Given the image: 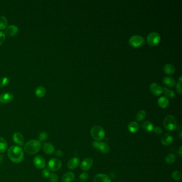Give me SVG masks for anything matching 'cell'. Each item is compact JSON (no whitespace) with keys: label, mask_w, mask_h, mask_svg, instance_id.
Returning <instances> with one entry per match:
<instances>
[{"label":"cell","mask_w":182,"mask_h":182,"mask_svg":"<svg viewBox=\"0 0 182 182\" xmlns=\"http://www.w3.org/2000/svg\"><path fill=\"white\" fill-rule=\"evenodd\" d=\"M12 140L18 146L24 145V137L23 135L19 132L14 133L12 135Z\"/></svg>","instance_id":"cell-13"},{"label":"cell","mask_w":182,"mask_h":182,"mask_svg":"<svg viewBox=\"0 0 182 182\" xmlns=\"http://www.w3.org/2000/svg\"><path fill=\"white\" fill-rule=\"evenodd\" d=\"M89 175L86 173H83L79 176V180L81 182H86L88 180Z\"/></svg>","instance_id":"cell-35"},{"label":"cell","mask_w":182,"mask_h":182,"mask_svg":"<svg viewBox=\"0 0 182 182\" xmlns=\"http://www.w3.org/2000/svg\"><path fill=\"white\" fill-rule=\"evenodd\" d=\"M163 89V93L165 96L166 98H173L175 97V93L174 91L168 89L166 88H164Z\"/></svg>","instance_id":"cell-27"},{"label":"cell","mask_w":182,"mask_h":182,"mask_svg":"<svg viewBox=\"0 0 182 182\" xmlns=\"http://www.w3.org/2000/svg\"><path fill=\"white\" fill-rule=\"evenodd\" d=\"M164 126L167 130H174L177 127V122L175 117L172 115L166 116L164 120Z\"/></svg>","instance_id":"cell-4"},{"label":"cell","mask_w":182,"mask_h":182,"mask_svg":"<svg viewBox=\"0 0 182 182\" xmlns=\"http://www.w3.org/2000/svg\"><path fill=\"white\" fill-rule=\"evenodd\" d=\"M146 116V113L144 110H140L138 112L136 115V119L138 121H141L145 119Z\"/></svg>","instance_id":"cell-29"},{"label":"cell","mask_w":182,"mask_h":182,"mask_svg":"<svg viewBox=\"0 0 182 182\" xmlns=\"http://www.w3.org/2000/svg\"><path fill=\"white\" fill-rule=\"evenodd\" d=\"M178 154L179 155L180 157H182V146H180L179 149L178 150Z\"/></svg>","instance_id":"cell-41"},{"label":"cell","mask_w":182,"mask_h":182,"mask_svg":"<svg viewBox=\"0 0 182 182\" xmlns=\"http://www.w3.org/2000/svg\"><path fill=\"white\" fill-rule=\"evenodd\" d=\"M50 171L49 169H44L42 171V175L43 176L46 178H49V176L50 175Z\"/></svg>","instance_id":"cell-36"},{"label":"cell","mask_w":182,"mask_h":182,"mask_svg":"<svg viewBox=\"0 0 182 182\" xmlns=\"http://www.w3.org/2000/svg\"><path fill=\"white\" fill-rule=\"evenodd\" d=\"M55 154H56V156H58V157H61L63 155V152L61 150H57L55 152Z\"/></svg>","instance_id":"cell-40"},{"label":"cell","mask_w":182,"mask_h":182,"mask_svg":"<svg viewBox=\"0 0 182 182\" xmlns=\"http://www.w3.org/2000/svg\"><path fill=\"white\" fill-rule=\"evenodd\" d=\"M48 137V136L47 133H46L45 131H42L39 134L38 139L40 142H45V140H47Z\"/></svg>","instance_id":"cell-33"},{"label":"cell","mask_w":182,"mask_h":182,"mask_svg":"<svg viewBox=\"0 0 182 182\" xmlns=\"http://www.w3.org/2000/svg\"><path fill=\"white\" fill-rule=\"evenodd\" d=\"M7 154L10 160L15 164H19L23 160L24 154L21 146L12 145L8 149Z\"/></svg>","instance_id":"cell-1"},{"label":"cell","mask_w":182,"mask_h":182,"mask_svg":"<svg viewBox=\"0 0 182 182\" xmlns=\"http://www.w3.org/2000/svg\"><path fill=\"white\" fill-rule=\"evenodd\" d=\"M18 32V28L16 25H14L8 26L5 30V34L8 36H15Z\"/></svg>","instance_id":"cell-16"},{"label":"cell","mask_w":182,"mask_h":182,"mask_svg":"<svg viewBox=\"0 0 182 182\" xmlns=\"http://www.w3.org/2000/svg\"><path fill=\"white\" fill-rule=\"evenodd\" d=\"M14 96L10 93H5L0 95V103H9L14 99Z\"/></svg>","instance_id":"cell-11"},{"label":"cell","mask_w":182,"mask_h":182,"mask_svg":"<svg viewBox=\"0 0 182 182\" xmlns=\"http://www.w3.org/2000/svg\"><path fill=\"white\" fill-rule=\"evenodd\" d=\"M140 126L137 122L133 121L129 123L128 126V130L132 133H135L139 130Z\"/></svg>","instance_id":"cell-20"},{"label":"cell","mask_w":182,"mask_h":182,"mask_svg":"<svg viewBox=\"0 0 182 182\" xmlns=\"http://www.w3.org/2000/svg\"><path fill=\"white\" fill-rule=\"evenodd\" d=\"M153 131L154 133H156L157 135H160L162 133V129L159 127H156V128H154Z\"/></svg>","instance_id":"cell-38"},{"label":"cell","mask_w":182,"mask_h":182,"mask_svg":"<svg viewBox=\"0 0 182 182\" xmlns=\"http://www.w3.org/2000/svg\"><path fill=\"white\" fill-rule=\"evenodd\" d=\"M49 181L50 182H57L58 180V177L57 175L55 173H50L49 176Z\"/></svg>","instance_id":"cell-34"},{"label":"cell","mask_w":182,"mask_h":182,"mask_svg":"<svg viewBox=\"0 0 182 182\" xmlns=\"http://www.w3.org/2000/svg\"><path fill=\"white\" fill-rule=\"evenodd\" d=\"M9 79L7 77H4L0 79V88L7 86L9 83Z\"/></svg>","instance_id":"cell-31"},{"label":"cell","mask_w":182,"mask_h":182,"mask_svg":"<svg viewBox=\"0 0 182 182\" xmlns=\"http://www.w3.org/2000/svg\"><path fill=\"white\" fill-rule=\"evenodd\" d=\"M80 160L77 157H74L70 160L67 164L68 168L71 170H73L77 168L79 165Z\"/></svg>","instance_id":"cell-17"},{"label":"cell","mask_w":182,"mask_h":182,"mask_svg":"<svg viewBox=\"0 0 182 182\" xmlns=\"http://www.w3.org/2000/svg\"><path fill=\"white\" fill-rule=\"evenodd\" d=\"M5 39V35L4 32L0 31V46L2 44Z\"/></svg>","instance_id":"cell-37"},{"label":"cell","mask_w":182,"mask_h":182,"mask_svg":"<svg viewBox=\"0 0 182 182\" xmlns=\"http://www.w3.org/2000/svg\"><path fill=\"white\" fill-rule=\"evenodd\" d=\"M91 137L96 141L99 142L102 140L105 137V133L104 129L98 125H96L92 127L90 130Z\"/></svg>","instance_id":"cell-3"},{"label":"cell","mask_w":182,"mask_h":182,"mask_svg":"<svg viewBox=\"0 0 182 182\" xmlns=\"http://www.w3.org/2000/svg\"><path fill=\"white\" fill-rule=\"evenodd\" d=\"M93 160L90 158H87L84 159L82 161L81 164V168L82 169V171H89L91 168V166H93Z\"/></svg>","instance_id":"cell-12"},{"label":"cell","mask_w":182,"mask_h":182,"mask_svg":"<svg viewBox=\"0 0 182 182\" xmlns=\"http://www.w3.org/2000/svg\"><path fill=\"white\" fill-rule=\"evenodd\" d=\"M182 81H179L178 82L177 84L176 85V89L178 93L180 94L182 93Z\"/></svg>","instance_id":"cell-39"},{"label":"cell","mask_w":182,"mask_h":182,"mask_svg":"<svg viewBox=\"0 0 182 182\" xmlns=\"http://www.w3.org/2000/svg\"><path fill=\"white\" fill-rule=\"evenodd\" d=\"M149 89L151 93L155 96H159L163 93L162 88L156 83H151L149 86Z\"/></svg>","instance_id":"cell-10"},{"label":"cell","mask_w":182,"mask_h":182,"mask_svg":"<svg viewBox=\"0 0 182 182\" xmlns=\"http://www.w3.org/2000/svg\"><path fill=\"white\" fill-rule=\"evenodd\" d=\"M61 165L62 164L60 160L57 158H52L50 159L48 163V169L50 171H56L61 169Z\"/></svg>","instance_id":"cell-8"},{"label":"cell","mask_w":182,"mask_h":182,"mask_svg":"<svg viewBox=\"0 0 182 182\" xmlns=\"http://www.w3.org/2000/svg\"><path fill=\"white\" fill-rule=\"evenodd\" d=\"M172 178L176 181H179L182 178V174L179 171H175L172 174Z\"/></svg>","instance_id":"cell-32"},{"label":"cell","mask_w":182,"mask_h":182,"mask_svg":"<svg viewBox=\"0 0 182 182\" xmlns=\"http://www.w3.org/2000/svg\"><path fill=\"white\" fill-rule=\"evenodd\" d=\"M163 70H164V72L167 74H173L175 73V67L173 65L168 64H166V65L164 66Z\"/></svg>","instance_id":"cell-24"},{"label":"cell","mask_w":182,"mask_h":182,"mask_svg":"<svg viewBox=\"0 0 182 182\" xmlns=\"http://www.w3.org/2000/svg\"><path fill=\"white\" fill-rule=\"evenodd\" d=\"M179 137H180V139L181 140L182 138V131H180V133H179Z\"/></svg>","instance_id":"cell-42"},{"label":"cell","mask_w":182,"mask_h":182,"mask_svg":"<svg viewBox=\"0 0 182 182\" xmlns=\"http://www.w3.org/2000/svg\"><path fill=\"white\" fill-rule=\"evenodd\" d=\"M92 145L94 149L99 150L103 154H106L110 151V147L109 145L104 142H99L98 141H95L93 143Z\"/></svg>","instance_id":"cell-6"},{"label":"cell","mask_w":182,"mask_h":182,"mask_svg":"<svg viewBox=\"0 0 182 182\" xmlns=\"http://www.w3.org/2000/svg\"><path fill=\"white\" fill-rule=\"evenodd\" d=\"M129 43L134 48H138L142 46L145 43L144 39L140 35H133L129 39Z\"/></svg>","instance_id":"cell-5"},{"label":"cell","mask_w":182,"mask_h":182,"mask_svg":"<svg viewBox=\"0 0 182 182\" xmlns=\"http://www.w3.org/2000/svg\"><path fill=\"white\" fill-rule=\"evenodd\" d=\"M41 148V143L39 140H30L24 145L25 152L29 155H34L39 152Z\"/></svg>","instance_id":"cell-2"},{"label":"cell","mask_w":182,"mask_h":182,"mask_svg":"<svg viewBox=\"0 0 182 182\" xmlns=\"http://www.w3.org/2000/svg\"><path fill=\"white\" fill-rule=\"evenodd\" d=\"M93 182H111V180L108 175L104 174H99L95 176Z\"/></svg>","instance_id":"cell-14"},{"label":"cell","mask_w":182,"mask_h":182,"mask_svg":"<svg viewBox=\"0 0 182 182\" xmlns=\"http://www.w3.org/2000/svg\"><path fill=\"white\" fill-rule=\"evenodd\" d=\"M2 160V156H0V163H1V161Z\"/></svg>","instance_id":"cell-43"},{"label":"cell","mask_w":182,"mask_h":182,"mask_svg":"<svg viewBox=\"0 0 182 182\" xmlns=\"http://www.w3.org/2000/svg\"><path fill=\"white\" fill-rule=\"evenodd\" d=\"M161 143L164 145H171L173 142V138L169 133H166L162 136L161 139Z\"/></svg>","instance_id":"cell-18"},{"label":"cell","mask_w":182,"mask_h":182,"mask_svg":"<svg viewBox=\"0 0 182 182\" xmlns=\"http://www.w3.org/2000/svg\"><path fill=\"white\" fill-rule=\"evenodd\" d=\"M8 21L5 16H0V30H5L7 27Z\"/></svg>","instance_id":"cell-30"},{"label":"cell","mask_w":182,"mask_h":182,"mask_svg":"<svg viewBox=\"0 0 182 182\" xmlns=\"http://www.w3.org/2000/svg\"><path fill=\"white\" fill-rule=\"evenodd\" d=\"M8 143L4 138L0 137V153H5L7 150Z\"/></svg>","instance_id":"cell-26"},{"label":"cell","mask_w":182,"mask_h":182,"mask_svg":"<svg viewBox=\"0 0 182 182\" xmlns=\"http://www.w3.org/2000/svg\"><path fill=\"white\" fill-rule=\"evenodd\" d=\"M142 128L147 132H151L153 131L154 127L153 124L150 121H146L143 122L142 124Z\"/></svg>","instance_id":"cell-23"},{"label":"cell","mask_w":182,"mask_h":182,"mask_svg":"<svg viewBox=\"0 0 182 182\" xmlns=\"http://www.w3.org/2000/svg\"><path fill=\"white\" fill-rule=\"evenodd\" d=\"M158 104L160 108H165L168 107L169 104V101L165 97H161L158 100Z\"/></svg>","instance_id":"cell-22"},{"label":"cell","mask_w":182,"mask_h":182,"mask_svg":"<svg viewBox=\"0 0 182 182\" xmlns=\"http://www.w3.org/2000/svg\"><path fill=\"white\" fill-rule=\"evenodd\" d=\"M34 166L40 169H44L46 166V161L45 158L41 155H37L33 159Z\"/></svg>","instance_id":"cell-9"},{"label":"cell","mask_w":182,"mask_h":182,"mask_svg":"<svg viewBox=\"0 0 182 182\" xmlns=\"http://www.w3.org/2000/svg\"><path fill=\"white\" fill-rule=\"evenodd\" d=\"M42 148L45 153L48 155L53 154L55 150L54 145L50 143L46 142L43 143L42 145Z\"/></svg>","instance_id":"cell-15"},{"label":"cell","mask_w":182,"mask_h":182,"mask_svg":"<svg viewBox=\"0 0 182 182\" xmlns=\"http://www.w3.org/2000/svg\"><path fill=\"white\" fill-rule=\"evenodd\" d=\"M74 179V174L72 172H67L62 176L63 182H72Z\"/></svg>","instance_id":"cell-19"},{"label":"cell","mask_w":182,"mask_h":182,"mask_svg":"<svg viewBox=\"0 0 182 182\" xmlns=\"http://www.w3.org/2000/svg\"><path fill=\"white\" fill-rule=\"evenodd\" d=\"M160 40L161 37L156 32H151L147 36V43L151 46H156L160 43Z\"/></svg>","instance_id":"cell-7"},{"label":"cell","mask_w":182,"mask_h":182,"mask_svg":"<svg viewBox=\"0 0 182 182\" xmlns=\"http://www.w3.org/2000/svg\"><path fill=\"white\" fill-rule=\"evenodd\" d=\"M162 83L164 85L169 87H173L176 85V81L171 77H164L162 80Z\"/></svg>","instance_id":"cell-21"},{"label":"cell","mask_w":182,"mask_h":182,"mask_svg":"<svg viewBox=\"0 0 182 182\" xmlns=\"http://www.w3.org/2000/svg\"><path fill=\"white\" fill-rule=\"evenodd\" d=\"M176 155L174 154H169L165 158V161L168 164H173L175 162L176 160Z\"/></svg>","instance_id":"cell-28"},{"label":"cell","mask_w":182,"mask_h":182,"mask_svg":"<svg viewBox=\"0 0 182 182\" xmlns=\"http://www.w3.org/2000/svg\"><path fill=\"white\" fill-rule=\"evenodd\" d=\"M35 95L39 98H42L45 96L46 93V89L44 86H38L35 91Z\"/></svg>","instance_id":"cell-25"}]
</instances>
